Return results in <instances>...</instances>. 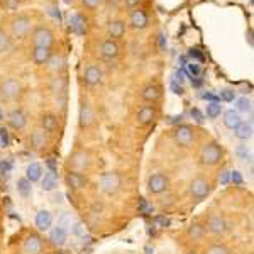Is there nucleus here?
Segmentation results:
<instances>
[{
	"instance_id": "1",
	"label": "nucleus",
	"mask_w": 254,
	"mask_h": 254,
	"mask_svg": "<svg viewBox=\"0 0 254 254\" xmlns=\"http://www.w3.org/2000/svg\"><path fill=\"white\" fill-rule=\"evenodd\" d=\"M222 156H224V151L217 142H210V144L203 146L202 153H200V161L207 166H215L222 161Z\"/></svg>"
},
{
	"instance_id": "2",
	"label": "nucleus",
	"mask_w": 254,
	"mask_h": 254,
	"mask_svg": "<svg viewBox=\"0 0 254 254\" xmlns=\"http://www.w3.org/2000/svg\"><path fill=\"white\" fill-rule=\"evenodd\" d=\"M31 24H32V20H31V17H27V15H17V17H14L10 22L12 38L24 39L27 34H29Z\"/></svg>"
},
{
	"instance_id": "3",
	"label": "nucleus",
	"mask_w": 254,
	"mask_h": 254,
	"mask_svg": "<svg viewBox=\"0 0 254 254\" xmlns=\"http://www.w3.org/2000/svg\"><path fill=\"white\" fill-rule=\"evenodd\" d=\"M121 175L119 173H114V171H109V173H104L100 178V188L104 193L107 195H114L119 191V188H121Z\"/></svg>"
},
{
	"instance_id": "4",
	"label": "nucleus",
	"mask_w": 254,
	"mask_h": 254,
	"mask_svg": "<svg viewBox=\"0 0 254 254\" xmlns=\"http://www.w3.org/2000/svg\"><path fill=\"white\" fill-rule=\"evenodd\" d=\"M32 44L41 48H51L55 44V34L49 27H36L32 32Z\"/></svg>"
},
{
	"instance_id": "5",
	"label": "nucleus",
	"mask_w": 254,
	"mask_h": 254,
	"mask_svg": "<svg viewBox=\"0 0 254 254\" xmlns=\"http://www.w3.org/2000/svg\"><path fill=\"white\" fill-rule=\"evenodd\" d=\"M188 191L193 196L195 200H203L210 195V183L207 182L205 178H195L191 180L190 187H188Z\"/></svg>"
},
{
	"instance_id": "6",
	"label": "nucleus",
	"mask_w": 254,
	"mask_h": 254,
	"mask_svg": "<svg viewBox=\"0 0 254 254\" xmlns=\"http://www.w3.org/2000/svg\"><path fill=\"white\" fill-rule=\"evenodd\" d=\"M20 92H22V85L15 78H7L0 85V97L5 100H14L20 95Z\"/></svg>"
},
{
	"instance_id": "7",
	"label": "nucleus",
	"mask_w": 254,
	"mask_h": 254,
	"mask_svg": "<svg viewBox=\"0 0 254 254\" xmlns=\"http://www.w3.org/2000/svg\"><path fill=\"white\" fill-rule=\"evenodd\" d=\"M170 187V180L168 176L161 175V173H156V175H151L149 180H147V188L153 195H161L165 193Z\"/></svg>"
},
{
	"instance_id": "8",
	"label": "nucleus",
	"mask_w": 254,
	"mask_h": 254,
	"mask_svg": "<svg viewBox=\"0 0 254 254\" xmlns=\"http://www.w3.org/2000/svg\"><path fill=\"white\" fill-rule=\"evenodd\" d=\"M175 141L178 146L182 147H188L193 144L195 141V132L190 126H178L175 130Z\"/></svg>"
},
{
	"instance_id": "9",
	"label": "nucleus",
	"mask_w": 254,
	"mask_h": 254,
	"mask_svg": "<svg viewBox=\"0 0 254 254\" xmlns=\"http://www.w3.org/2000/svg\"><path fill=\"white\" fill-rule=\"evenodd\" d=\"M129 20H130V26L137 31H142L149 26V15H147V12L144 9H141V7H137V9H134L130 12Z\"/></svg>"
},
{
	"instance_id": "10",
	"label": "nucleus",
	"mask_w": 254,
	"mask_h": 254,
	"mask_svg": "<svg viewBox=\"0 0 254 254\" xmlns=\"http://www.w3.org/2000/svg\"><path fill=\"white\" fill-rule=\"evenodd\" d=\"M207 229L215 236H224L225 232L229 231V224H227V220H225L224 217L212 215L210 219H208V222H207Z\"/></svg>"
},
{
	"instance_id": "11",
	"label": "nucleus",
	"mask_w": 254,
	"mask_h": 254,
	"mask_svg": "<svg viewBox=\"0 0 254 254\" xmlns=\"http://www.w3.org/2000/svg\"><path fill=\"white\" fill-rule=\"evenodd\" d=\"M121 53V48H119L117 41L112 39H105L104 43L100 44V56L104 60H116Z\"/></svg>"
},
{
	"instance_id": "12",
	"label": "nucleus",
	"mask_w": 254,
	"mask_h": 254,
	"mask_svg": "<svg viewBox=\"0 0 254 254\" xmlns=\"http://www.w3.org/2000/svg\"><path fill=\"white\" fill-rule=\"evenodd\" d=\"M7 121H9V126L12 127V129H15V130H22L24 127H26V124H27L26 114H24V110H20V109L10 110Z\"/></svg>"
},
{
	"instance_id": "13",
	"label": "nucleus",
	"mask_w": 254,
	"mask_h": 254,
	"mask_svg": "<svg viewBox=\"0 0 254 254\" xmlns=\"http://www.w3.org/2000/svg\"><path fill=\"white\" fill-rule=\"evenodd\" d=\"M161 95H163V90L159 85H147V87L142 88L141 92V97L142 100L147 102V104H156V102L161 100Z\"/></svg>"
},
{
	"instance_id": "14",
	"label": "nucleus",
	"mask_w": 254,
	"mask_h": 254,
	"mask_svg": "<svg viewBox=\"0 0 254 254\" xmlns=\"http://www.w3.org/2000/svg\"><path fill=\"white\" fill-rule=\"evenodd\" d=\"M24 251L27 254H39L43 251V239L38 234H29L24 241Z\"/></svg>"
},
{
	"instance_id": "15",
	"label": "nucleus",
	"mask_w": 254,
	"mask_h": 254,
	"mask_svg": "<svg viewBox=\"0 0 254 254\" xmlns=\"http://www.w3.org/2000/svg\"><path fill=\"white\" fill-rule=\"evenodd\" d=\"M156 119V109L153 105H142L137 112V122L141 126H149Z\"/></svg>"
},
{
	"instance_id": "16",
	"label": "nucleus",
	"mask_w": 254,
	"mask_h": 254,
	"mask_svg": "<svg viewBox=\"0 0 254 254\" xmlns=\"http://www.w3.org/2000/svg\"><path fill=\"white\" fill-rule=\"evenodd\" d=\"M126 34V24L122 20H110L107 24V36L109 39L117 41Z\"/></svg>"
},
{
	"instance_id": "17",
	"label": "nucleus",
	"mask_w": 254,
	"mask_h": 254,
	"mask_svg": "<svg viewBox=\"0 0 254 254\" xmlns=\"http://www.w3.org/2000/svg\"><path fill=\"white\" fill-rule=\"evenodd\" d=\"M83 78H85V83L90 85V87H95L102 81V69L98 66H93V64H90L87 66L83 73Z\"/></svg>"
},
{
	"instance_id": "18",
	"label": "nucleus",
	"mask_w": 254,
	"mask_h": 254,
	"mask_svg": "<svg viewBox=\"0 0 254 254\" xmlns=\"http://www.w3.org/2000/svg\"><path fill=\"white\" fill-rule=\"evenodd\" d=\"M51 48H41V46H34L32 49V61H34L38 66H43V64H48L49 58H51Z\"/></svg>"
},
{
	"instance_id": "19",
	"label": "nucleus",
	"mask_w": 254,
	"mask_h": 254,
	"mask_svg": "<svg viewBox=\"0 0 254 254\" xmlns=\"http://www.w3.org/2000/svg\"><path fill=\"white\" fill-rule=\"evenodd\" d=\"M36 227L39 229V231H48L49 227L53 225V215L51 212L48 210H39L38 214H36Z\"/></svg>"
},
{
	"instance_id": "20",
	"label": "nucleus",
	"mask_w": 254,
	"mask_h": 254,
	"mask_svg": "<svg viewBox=\"0 0 254 254\" xmlns=\"http://www.w3.org/2000/svg\"><path fill=\"white\" fill-rule=\"evenodd\" d=\"M66 183L75 190H80V188L87 187V178L83 175L78 173V171H69L66 175Z\"/></svg>"
},
{
	"instance_id": "21",
	"label": "nucleus",
	"mask_w": 254,
	"mask_h": 254,
	"mask_svg": "<svg viewBox=\"0 0 254 254\" xmlns=\"http://www.w3.org/2000/svg\"><path fill=\"white\" fill-rule=\"evenodd\" d=\"M234 136L239 141H249L253 137V124L251 122H241L234 129Z\"/></svg>"
},
{
	"instance_id": "22",
	"label": "nucleus",
	"mask_w": 254,
	"mask_h": 254,
	"mask_svg": "<svg viewBox=\"0 0 254 254\" xmlns=\"http://www.w3.org/2000/svg\"><path fill=\"white\" fill-rule=\"evenodd\" d=\"M241 122H243V119H241L237 110H225L224 112V126L227 127V129L234 130Z\"/></svg>"
},
{
	"instance_id": "23",
	"label": "nucleus",
	"mask_w": 254,
	"mask_h": 254,
	"mask_svg": "<svg viewBox=\"0 0 254 254\" xmlns=\"http://www.w3.org/2000/svg\"><path fill=\"white\" fill-rule=\"evenodd\" d=\"M56 187H58V176H56L55 171L44 173V176L41 178V188H43L44 191H53Z\"/></svg>"
},
{
	"instance_id": "24",
	"label": "nucleus",
	"mask_w": 254,
	"mask_h": 254,
	"mask_svg": "<svg viewBox=\"0 0 254 254\" xmlns=\"http://www.w3.org/2000/svg\"><path fill=\"white\" fill-rule=\"evenodd\" d=\"M93 119H95V116H93V110H92V107H90V104L85 102L80 109V126L81 127H90L93 122Z\"/></svg>"
},
{
	"instance_id": "25",
	"label": "nucleus",
	"mask_w": 254,
	"mask_h": 254,
	"mask_svg": "<svg viewBox=\"0 0 254 254\" xmlns=\"http://www.w3.org/2000/svg\"><path fill=\"white\" fill-rule=\"evenodd\" d=\"M26 178L29 180L31 183L39 182V180L43 178V166H41L39 163H31L26 170Z\"/></svg>"
},
{
	"instance_id": "26",
	"label": "nucleus",
	"mask_w": 254,
	"mask_h": 254,
	"mask_svg": "<svg viewBox=\"0 0 254 254\" xmlns=\"http://www.w3.org/2000/svg\"><path fill=\"white\" fill-rule=\"evenodd\" d=\"M41 126H43V129L46 132H55L58 129V117L53 116V114H46V116H43V119H41Z\"/></svg>"
},
{
	"instance_id": "27",
	"label": "nucleus",
	"mask_w": 254,
	"mask_h": 254,
	"mask_svg": "<svg viewBox=\"0 0 254 254\" xmlns=\"http://www.w3.org/2000/svg\"><path fill=\"white\" fill-rule=\"evenodd\" d=\"M49 241L55 246H64V243H66V231H63V229H60V227H55L49 232Z\"/></svg>"
},
{
	"instance_id": "28",
	"label": "nucleus",
	"mask_w": 254,
	"mask_h": 254,
	"mask_svg": "<svg viewBox=\"0 0 254 254\" xmlns=\"http://www.w3.org/2000/svg\"><path fill=\"white\" fill-rule=\"evenodd\" d=\"M17 191H19L20 196H24V198L31 196V193H32V183L26 178V176L17 180Z\"/></svg>"
},
{
	"instance_id": "29",
	"label": "nucleus",
	"mask_w": 254,
	"mask_h": 254,
	"mask_svg": "<svg viewBox=\"0 0 254 254\" xmlns=\"http://www.w3.org/2000/svg\"><path fill=\"white\" fill-rule=\"evenodd\" d=\"M49 68L53 69V71H63L64 69V64H66V60H64V56L61 55H51V58L48 61Z\"/></svg>"
},
{
	"instance_id": "30",
	"label": "nucleus",
	"mask_w": 254,
	"mask_h": 254,
	"mask_svg": "<svg viewBox=\"0 0 254 254\" xmlns=\"http://www.w3.org/2000/svg\"><path fill=\"white\" fill-rule=\"evenodd\" d=\"M12 49V38L3 29H0V55L9 53Z\"/></svg>"
},
{
	"instance_id": "31",
	"label": "nucleus",
	"mask_w": 254,
	"mask_h": 254,
	"mask_svg": "<svg viewBox=\"0 0 254 254\" xmlns=\"http://www.w3.org/2000/svg\"><path fill=\"white\" fill-rule=\"evenodd\" d=\"M188 236H190L191 239H202V237L205 236V227H203L202 224H191L190 227H188Z\"/></svg>"
},
{
	"instance_id": "32",
	"label": "nucleus",
	"mask_w": 254,
	"mask_h": 254,
	"mask_svg": "<svg viewBox=\"0 0 254 254\" xmlns=\"http://www.w3.org/2000/svg\"><path fill=\"white\" fill-rule=\"evenodd\" d=\"M44 144H46V136H44V130H36V132L31 136V146L36 147V149H39V147H43Z\"/></svg>"
},
{
	"instance_id": "33",
	"label": "nucleus",
	"mask_w": 254,
	"mask_h": 254,
	"mask_svg": "<svg viewBox=\"0 0 254 254\" xmlns=\"http://www.w3.org/2000/svg\"><path fill=\"white\" fill-rule=\"evenodd\" d=\"M203 254H231V249L225 244H212L205 249Z\"/></svg>"
},
{
	"instance_id": "34",
	"label": "nucleus",
	"mask_w": 254,
	"mask_h": 254,
	"mask_svg": "<svg viewBox=\"0 0 254 254\" xmlns=\"http://www.w3.org/2000/svg\"><path fill=\"white\" fill-rule=\"evenodd\" d=\"M71 231H73V234H75L76 237H81V239H85V237L88 236L87 225L81 224V222H75V224H73L71 225Z\"/></svg>"
},
{
	"instance_id": "35",
	"label": "nucleus",
	"mask_w": 254,
	"mask_h": 254,
	"mask_svg": "<svg viewBox=\"0 0 254 254\" xmlns=\"http://www.w3.org/2000/svg\"><path fill=\"white\" fill-rule=\"evenodd\" d=\"M73 166L75 168H78V170H81V168H85L88 165V159H87V154H83V153H78V154H75L73 156Z\"/></svg>"
},
{
	"instance_id": "36",
	"label": "nucleus",
	"mask_w": 254,
	"mask_h": 254,
	"mask_svg": "<svg viewBox=\"0 0 254 254\" xmlns=\"http://www.w3.org/2000/svg\"><path fill=\"white\" fill-rule=\"evenodd\" d=\"M236 154H237V158L241 159V161H244V163H248V161H251V153L248 151V146H237V149H236Z\"/></svg>"
},
{
	"instance_id": "37",
	"label": "nucleus",
	"mask_w": 254,
	"mask_h": 254,
	"mask_svg": "<svg viewBox=\"0 0 254 254\" xmlns=\"http://www.w3.org/2000/svg\"><path fill=\"white\" fill-rule=\"evenodd\" d=\"M71 215L69 214H61L58 217V227L63 229V231H66V229H71Z\"/></svg>"
},
{
	"instance_id": "38",
	"label": "nucleus",
	"mask_w": 254,
	"mask_h": 254,
	"mask_svg": "<svg viewBox=\"0 0 254 254\" xmlns=\"http://www.w3.org/2000/svg\"><path fill=\"white\" fill-rule=\"evenodd\" d=\"M237 110H239V112H251V110H253L251 100H249V98H246V97L239 98V100H237Z\"/></svg>"
},
{
	"instance_id": "39",
	"label": "nucleus",
	"mask_w": 254,
	"mask_h": 254,
	"mask_svg": "<svg viewBox=\"0 0 254 254\" xmlns=\"http://www.w3.org/2000/svg\"><path fill=\"white\" fill-rule=\"evenodd\" d=\"M220 105L217 104V102H212V104H208L207 105V116L210 117V119H215L217 116H220Z\"/></svg>"
},
{
	"instance_id": "40",
	"label": "nucleus",
	"mask_w": 254,
	"mask_h": 254,
	"mask_svg": "<svg viewBox=\"0 0 254 254\" xmlns=\"http://www.w3.org/2000/svg\"><path fill=\"white\" fill-rule=\"evenodd\" d=\"M2 3L7 12H15L20 7V0H2Z\"/></svg>"
},
{
	"instance_id": "41",
	"label": "nucleus",
	"mask_w": 254,
	"mask_h": 254,
	"mask_svg": "<svg viewBox=\"0 0 254 254\" xmlns=\"http://www.w3.org/2000/svg\"><path fill=\"white\" fill-rule=\"evenodd\" d=\"M81 3H83L85 9L95 10V9H98V7L102 5V3H104V0H81Z\"/></svg>"
},
{
	"instance_id": "42",
	"label": "nucleus",
	"mask_w": 254,
	"mask_h": 254,
	"mask_svg": "<svg viewBox=\"0 0 254 254\" xmlns=\"http://www.w3.org/2000/svg\"><path fill=\"white\" fill-rule=\"evenodd\" d=\"M12 170V165L7 159H3V161H0V175H7L9 171Z\"/></svg>"
},
{
	"instance_id": "43",
	"label": "nucleus",
	"mask_w": 254,
	"mask_h": 254,
	"mask_svg": "<svg viewBox=\"0 0 254 254\" xmlns=\"http://www.w3.org/2000/svg\"><path fill=\"white\" fill-rule=\"evenodd\" d=\"M0 141H2V146L7 147L10 144V139H9V134H7L5 129H0Z\"/></svg>"
},
{
	"instance_id": "44",
	"label": "nucleus",
	"mask_w": 254,
	"mask_h": 254,
	"mask_svg": "<svg viewBox=\"0 0 254 254\" xmlns=\"http://www.w3.org/2000/svg\"><path fill=\"white\" fill-rule=\"evenodd\" d=\"M141 2H142V0H124V5L127 7V9L134 10V9H137V7L141 5Z\"/></svg>"
},
{
	"instance_id": "45",
	"label": "nucleus",
	"mask_w": 254,
	"mask_h": 254,
	"mask_svg": "<svg viewBox=\"0 0 254 254\" xmlns=\"http://www.w3.org/2000/svg\"><path fill=\"white\" fill-rule=\"evenodd\" d=\"M219 182L222 183V185H227V183L231 182V171L224 170L222 173H220V176H219Z\"/></svg>"
},
{
	"instance_id": "46",
	"label": "nucleus",
	"mask_w": 254,
	"mask_h": 254,
	"mask_svg": "<svg viewBox=\"0 0 254 254\" xmlns=\"http://www.w3.org/2000/svg\"><path fill=\"white\" fill-rule=\"evenodd\" d=\"M231 182H234L236 185H241L243 183V175L239 171H231Z\"/></svg>"
},
{
	"instance_id": "47",
	"label": "nucleus",
	"mask_w": 254,
	"mask_h": 254,
	"mask_svg": "<svg viewBox=\"0 0 254 254\" xmlns=\"http://www.w3.org/2000/svg\"><path fill=\"white\" fill-rule=\"evenodd\" d=\"M188 69H190V73H191V75H193V76H196V75H198V73H200V68L196 66L195 63H190V64H188Z\"/></svg>"
},
{
	"instance_id": "48",
	"label": "nucleus",
	"mask_w": 254,
	"mask_h": 254,
	"mask_svg": "<svg viewBox=\"0 0 254 254\" xmlns=\"http://www.w3.org/2000/svg\"><path fill=\"white\" fill-rule=\"evenodd\" d=\"M222 98H224V100H227V102H231L232 98H234V93L229 92V90H225V92L222 93Z\"/></svg>"
},
{
	"instance_id": "49",
	"label": "nucleus",
	"mask_w": 254,
	"mask_h": 254,
	"mask_svg": "<svg viewBox=\"0 0 254 254\" xmlns=\"http://www.w3.org/2000/svg\"><path fill=\"white\" fill-rule=\"evenodd\" d=\"M171 88L175 90L176 95H182V93H183V88L182 87H176V83H171Z\"/></svg>"
},
{
	"instance_id": "50",
	"label": "nucleus",
	"mask_w": 254,
	"mask_h": 254,
	"mask_svg": "<svg viewBox=\"0 0 254 254\" xmlns=\"http://www.w3.org/2000/svg\"><path fill=\"white\" fill-rule=\"evenodd\" d=\"M139 205H141V210H142V212H147V210H149V207H147V203H146L142 198H141V202H139Z\"/></svg>"
},
{
	"instance_id": "51",
	"label": "nucleus",
	"mask_w": 254,
	"mask_h": 254,
	"mask_svg": "<svg viewBox=\"0 0 254 254\" xmlns=\"http://www.w3.org/2000/svg\"><path fill=\"white\" fill-rule=\"evenodd\" d=\"M191 114H195V117H196V121H198V122H203V119H202V114H200L198 112V110H191Z\"/></svg>"
},
{
	"instance_id": "52",
	"label": "nucleus",
	"mask_w": 254,
	"mask_h": 254,
	"mask_svg": "<svg viewBox=\"0 0 254 254\" xmlns=\"http://www.w3.org/2000/svg\"><path fill=\"white\" fill-rule=\"evenodd\" d=\"M188 254H195V253H188Z\"/></svg>"
},
{
	"instance_id": "53",
	"label": "nucleus",
	"mask_w": 254,
	"mask_h": 254,
	"mask_svg": "<svg viewBox=\"0 0 254 254\" xmlns=\"http://www.w3.org/2000/svg\"><path fill=\"white\" fill-rule=\"evenodd\" d=\"M60 254H63V253H60Z\"/></svg>"
},
{
	"instance_id": "54",
	"label": "nucleus",
	"mask_w": 254,
	"mask_h": 254,
	"mask_svg": "<svg viewBox=\"0 0 254 254\" xmlns=\"http://www.w3.org/2000/svg\"><path fill=\"white\" fill-rule=\"evenodd\" d=\"M0 2H2V0H0Z\"/></svg>"
}]
</instances>
